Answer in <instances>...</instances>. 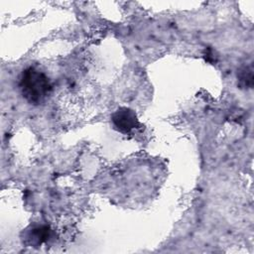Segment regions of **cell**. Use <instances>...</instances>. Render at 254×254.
I'll use <instances>...</instances> for the list:
<instances>
[{
    "label": "cell",
    "mask_w": 254,
    "mask_h": 254,
    "mask_svg": "<svg viewBox=\"0 0 254 254\" xmlns=\"http://www.w3.org/2000/svg\"><path fill=\"white\" fill-rule=\"evenodd\" d=\"M114 128L121 133H129L138 128L140 123L134 110L127 107L118 108L111 116Z\"/></svg>",
    "instance_id": "obj_2"
},
{
    "label": "cell",
    "mask_w": 254,
    "mask_h": 254,
    "mask_svg": "<svg viewBox=\"0 0 254 254\" xmlns=\"http://www.w3.org/2000/svg\"><path fill=\"white\" fill-rule=\"evenodd\" d=\"M19 87L22 96L29 103L35 105L45 102L53 90L49 77L34 66H29L22 71Z\"/></svg>",
    "instance_id": "obj_1"
},
{
    "label": "cell",
    "mask_w": 254,
    "mask_h": 254,
    "mask_svg": "<svg viewBox=\"0 0 254 254\" xmlns=\"http://www.w3.org/2000/svg\"><path fill=\"white\" fill-rule=\"evenodd\" d=\"M50 234H51V229L49 226L47 225L35 226L30 230L28 234L29 244L34 246H39L49 239Z\"/></svg>",
    "instance_id": "obj_3"
},
{
    "label": "cell",
    "mask_w": 254,
    "mask_h": 254,
    "mask_svg": "<svg viewBox=\"0 0 254 254\" xmlns=\"http://www.w3.org/2000/svg\"><path fill=\"white\" fill-rule=\"evenodd\" d=\"M238 85L241 88H252L254 83L253 76V64H246L242 66L237 72Z\"/></svg>",
    "instance_id": "obj_4"
},
{
    "label": "cell",
    "mask_w": 254,
    "mask_h": 254,
    "mask_svg": "<svg viewBox=\"0 0 254 254\" xmlns=\"http://www.w3.org/2000/svg\"><path fill=\"white\" fill-rule=\"evenodd\" d=\"M204 58H205V61H207V62H209V63L215 62V59H214V57H213L212 50L209 49V48L207 49V51H205V56H204Z\"/></svg>",
    "instance_id": "obj_5"
}]
</instances>
